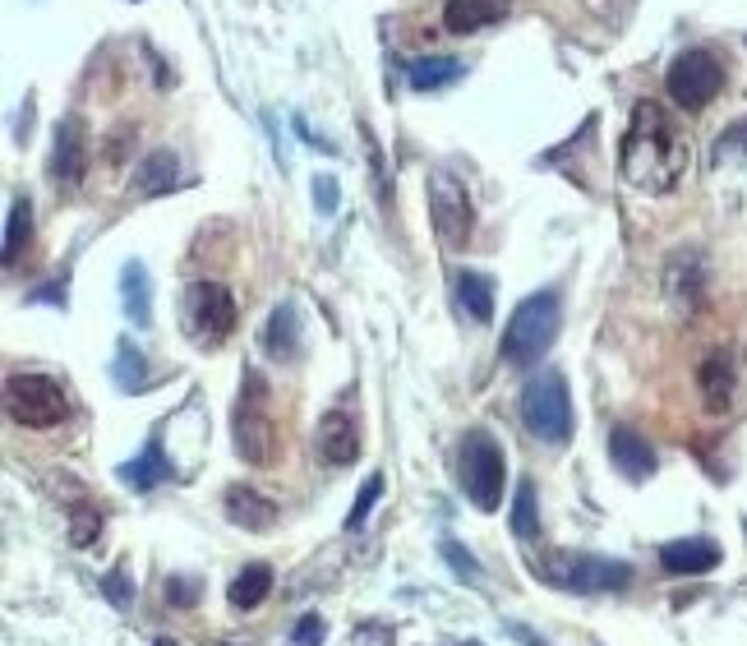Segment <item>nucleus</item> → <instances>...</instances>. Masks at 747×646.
Wrapping results in <instances>:
<instances>
[{"mask_svg":"<svg viewBox=\"0 0 747 646\" xmlns=\"http://www.w3.org/2000/svg\"><path fill=\"white\" fill-rule=\"evenodd\" d=\"M338 204H342L338 181H332V175H314V208H319L323 218H332V212H338Z\"/></svg>","mask_w":747,"mask_h":646,"instance_id":"nucleus-33","label":"nucleus"},{"mask_svg":"<svg viewBox=\"0 0 747 646\" xmlns=\"http://www.w3.org/2000/svg\"><path fill=\"white\" fill-rule=\"evenodd\" d=\"M536 573L549 586H559V592L591 596V592H623L633 582V563L604 559V554H549V559H536Z\"/></svg>","mask_w":747,"mask_h":646,"instance_id":"nucleus-5","label":"nucleus"},{"mask_svg":"<svg viewBox=\"0 0 747 646\" xmlns=\"http://www.w3.org/2000/svg\"><path fill=\"white\" fill-rule=\"evenodd\" d=\"M507 5H513V0H448L443 24H448V33L466 37V33H480L489 24H499V19L507 14Z\"/></svg>","mask_w":747,"mask_h":646,"instance_id":"nucleus-18","label":"nucleus"},{"mask_svg":"<svg viewBox=\"0 0 747 646\" xmlns=\"http://www.w3.org/2000/svg\"><path fill=\"white\" fill-rule=\"evenodd\" d=\"M503 476H507V462H503V448L494 443V435H489V429H470L462 439V489L480 513H494L499 508Z\"/></svg>","mask_w":747,"mask_h":646,"instance_id":"nucleus-6","label":"nucleus"},{"mask_svg":"<svg viewBox=\"0 0 747 646\" xmlns=\"http://www.w3.org/2000/svg\"><path fill=\"white\" fill-rule=\"evenodd\" d=\"M513 637H522L526 646H549V642H540L536 633H530V629H522V623H513Z\"/></svg>","mask_w":747,"mask_h":646,"instance_id":"nucleus-36","label":"nucleus"},{"mask_svg":"<svg viewBox=\"0 0 747 646\" xmlns=\"http://www.w3.org/2000/svg\"><path fill=\"white\" fill-rule=\"evenodd\" d=\"M670 291L678 301H701V259L697 254H674V264H670Z\"/></svg>","mask_w":747,"mask_h":646,"instance_id":"nucleus-25","label":"nucleus"},{"mask_svg":"<svg viewBox=\"0 0 747 646\" xmlns=\"http://www.w3.org/2000/svg\"><path fill=\"white\" fill-rule=\"evenodd\" d=\"M121 305L134 328H152V278L139 259H130L121 268Z\"/></svg>","mask_w":747,"mask_h":646,"instance_id":"nucleus-20","label":"nucleus"},{"mask_svg":"<svg viewBox=\"0 0 747 646\" xmlns=\"http://www.w3.org/2000/svg\"><path fill=\"white\" fill-rule=\"evenodd\" d=\"M5 411L24 429H51L70 416V398L51 375H14L5 383Z\"/></svg>","mask_w":747,"mask_h":646,"instance_id":"nucleus-7","label":"nucleus"},{"mask_svg":"<svg viewBox=\"0 0 747 646\" xmlns=\"http://www.w3.org/2000/svg\"><path fill=\"white\" fill-rule=\"evenodd\" d=\"M466 74V65L457 61V56H420V61L406 65V80L416 93H439L448 84H457Z\"/></svg>","mask_w":747,"mask_h":646,"instance_id":"nucleus-21","label":"nucleus"},{"mask_svg":"<svg viewBox=\"0 0 747 646\" xmlns=\"http://www.w3.org/2000/svg\"><path fill=\"white\" fill-rule=\"evenodd\" d=\"M522 425L540 443H567L573 435V398H567V379L559 369H540L536 379L522 388Z\"/></svg>","mask_w":747,"mask_h":646,"instance_id":"nucleus-4","label":"nucleus"},{"mask_svg":"<svg viewBox=\"0 0 747 646\" xmlns=\"http://www.w3.org/2000/svg\"><path fill=\"white\" fill-rule=\"evenodd\" d=\"M513 536L517 540H536L540 536V508H536V485L522 480L517 499H513Z\"/></svg>","mask_w":747,"mask_h":646,"instance_id":"nucleus-26","label":"nucleus"},{"mask_svg":"<svg viewBox=\"0 0 747 646\" xmlns=\"http://www.w3.org/2000/svg\"><path fill=\"white\" fill-rule=\"evenodd\" d=\"M102 596L115 605V610H125V605L134 600V582H130V573H125V563H115L111 573L102 577Z\"/></svg>","mask_w":747,"mask_h":646,"instance_id":"nucleus-32","label":"nucleus"},{"mask_svg":"<svg viewBox=\"0 0 747 646\" xmlns=\"http://www.w3.org/2000/svg\"><path fill=\"white\" fill-rule=\"evenodd\" d=\"M111 375H115V383H121L125 393H134V388H144V383H148L144 351H134L130 342H121V346H115V365H111Z\"/></svg>","mask_w":747,"mask_h":646,"instance_id":"nucleus-27","label":"nucleus"},{"mask_svg":"<svg viewBox=\"0 0 747 646\" xmlns=\"http://www.w3.org/2000/svg\"><path fill=\"white\" fill-rule=\"evenodd\" d=\"M268 592H272V568L268 563H249V568H241V573L231 577L226 600L235 605V610H259V605L268 600Z\"/></svg>","mask_w":747,"mask_h":646,"instance_id":"nucleus-22","label":"nucleus"},{"mask_svg":"<svg viewBox=\"0 0 747 646\" xmlns=\"http://www.w3.org/2000/svg\"><path fill=\"white\" fill-rule=\"evenodd\" d=\"M199 592H204V586L194 582V577H167V600L181 605V610H189V605L199 600Z\"/></svg>","mask_w":747,"mask_h":646,"instance_id":"nucleus-34","label":"nucleus"},{"mask_svg":"<svg viewBox=\"0 0 747 646\" xmlns=\"http://www.w3.org/2000/svg\"><path fill=\"white\" fill-rule=\"evenodd\" d=\"M222 508H226V522L245 526V532H268V526L278 522V503L264 499L259 489H249V485H231Z\"/></svg>","mask_w":747,"mask_h":646,"instance_id":"nucleus-16","label":"nucleus"},{"mask_svg":"<svg viewBox=\"0 0 747 646\" xmlns=\"http://www.w3.org/2000/svg\"><path fill=\"white\" fill-rule=\"evenodd\" d=\"M462 646H485V642H462Z\"/></svg>","mask_w":747,"mask_h":646,"instance_id":"nucleus-37","label":"nucleus"},{"mask_svg":"<svg viewBox=\"0 0 747 646\" xmlns=\"http://www.w3.org/2000/svg\"><path fill=\"white\" fill-rule=\"evenodd\" d=\"M660 563L670 568L678 577H697V573H711L720 563V545L706 540V536H693V540H670L660 550Z\"/></svg>","mask_w":747,"mask_h":646,"instance_id":"nucleus-17","label":"nucleus"},{"mask_svg":"<svg viewBox=\"0 0 747 646\" xmlns=\"http://www.w3.org/2000/svg\"><path fill=\"white\" fill-rule=\"evenodd\" d=\"M102 536V513H97L93 503H74L70 508V545L74 550H88Z\"/></svg>","mask_w":747,"mask_h":646,"instance_id":"nucleus-29","label":"nucleus"},{"mask_svg":"<svg viewBox=\"0 0 747 646\" xmlns=\"http://www.w3.org/2000/svg\"><path fill=\"white\" fill-rule=\"evenodd\" d=\"M724 88V65L715 61V51H683L678 61L664 74V93L674 97L683 111H701L706 102H715V93Z\"/></svg>","mask_w":747,"mask_h":646,"instance_id":"nucleus-9","label":"nucleus"},{"mask_svg":"<svg viewBox=\"0 0 747 646\" xmlns=\"http://www.w3.org/2000/svg\"><path fill=\"white\" fill-rule=\"evenodd\" d=\"M429 218L448 249H466L470 231H476V204H470L466 185L452 171H429Z\"/></svg>","mask_w":747,"mask_h":646,"instance_id":"nucleus-8","label":"nucleus"},{"mask_svg":"<svg viewBox=\"0 0 747 646\" xmlns=\"http://www.w3.org/2000/svg\"><path fill=\"white\" fill-rule=\"evenodd\" d=\"M115 476H121L125 489H139V495H148V489H157V485H167L175 476V466H171L167 448H162V435H148L144 453L115 466Z\"/></svg>","mask_w":747,"mask_h":646,"instance_id":"nucleus-12","label":"nucleus"},{"mask_svg":"<svg viewBox=\"0 0 747 646\" xmlns=\"http://www.w3.org/2000/svg\"><path fill=\"white\" fill-rule=\"evenodd\" d=\"M379 495H383V476L373 472V476L360 485V495H356V503H351V513H346V522H342L346 532H360V526L369 522V508L379 503Z\"/></svg>","mask_w":747,"mask_h":646,"instance_id":"nucleus-30","label":"nucleus"},{"mask_svg":"<svg viewBox=\"0 0 747 646\" xmlns=\"http://www.w3.org/2000/svg\"><path fill=\"white\" fill-rule=\"evenodd\" d=\"M264 346H268L272 361H296V356H301V309L291 305V301H282V305L268 315Z\"/></svg>","mask_w":747,"mask_h":646,"instance_id":"nucleus-19","label":"nucleus"},{"mask_svg":"<svg viewBox=\"0 0 747 646\" xmlns=\"http://www.w3.org/2000/svg\"><path fill=\"white\" fill-rule=\"evenodd\" d=\"M734 383H738V375H734L730 351H711V356L697 365V388H701V402L711 416H724V411L734 406Z\"/></svg>","mask_w":747,"mask_h":646,"instance_id":"nucleus-13","label":"nucleus"},{"mask_svg":"<svg viewBox=\"0 0 747 646\" xmlns=\"http://www.w3.org/2000/svg\"><path fill=\"white\" fill-rule=\"evenodd\" d=\"M609 458H614V466H619L627 480L656 476V448L646 443L637 429H627V425H614V429H609Z\"/></svg>","mask_w":747,"mask_h":646,"instance_id":"nucleus-14","label":"nucleus"},{"mask_svg":"<svg viewBox=\"0 0 747 646\" xmlns=\"http://www.w3.org/2000/svg\"><path fill=\"white\" fill-rule=\"evenodd\" d=\"M439 554L448 559V568H452V573H457V577H470V582H480V563L476 559H470V550H462V545L457 540H439Z\"/></svg>","mask_w":747,"mask_h":646,"instance_id":"nucleus-31","label":"nucleus"},{"mask_svg":"<svg viewBox=\"0 0 747 646\" xmlns=\"http://www.w3.org/2000/svg\"><path fill=\"white\" fill-rule=\"evenodd\" d=\"M88 175V130L78 115H70V121H61V130H56V148H51V181L74 190L78 181Z\"/></svg>","mask_w":747,"mask_h":646,"instance_id":"nucleus-11","label":"nucleus"},{"mask_svg":"<svg viewBox=\"0 0 747 646\" xmlns=\"http://www.w3.org/2000/svg\"><path fill=\"white\" fill-rule=\"evenodd\" d=\"M185 328L199 346H218L235 332V296L222 282H194L185 296Z\"/></svg>","mask_w":747,"mask_h":646,"instance_id":"nucleus-10","label":"nucleus"},{"mask_svg":"<svg viewBox=\"0 0 747 646\" xmlns=\"http://www.w3.org/2000/svg\"><path fill=\"white\" fill-rule=\"evenodd\" d=\"M328 637V623L319 619V614H305L301 623H296V633H291V642L296 646H319Z\"/></svg>","mask_w":747,"mask_h":646,"instance_id":"nucleus-35","label":"nucleus"},{"mask_svg":"<svg viewBox=\"0 0 747 646\" xmlns=\"http://www.w3.org/2000/svg\"><path fill=\"white\" fill-rule=\"evenodd\" d=\"M559 324H563V301L559 291H536V296L517 301V309L507 315V328H503V342H499V356L507 365H536L549 346L559 338Z\"/></svg>","mask_w":747,"mask_h":646,"instance_id":"nucleus-3","label":"nucleus"},{"mask_svg":"<svg viewBox=\"0 0 747 646\" xmlns=\"http://www.w3.org/2000/svg\"><path fill=\"white\" fill-rule=\"evenodd\" d=\"M457 305L466 309L470 324H489L494 319V282L485 272H462L457 278Z\"/></svg>","mask_w":747,"mask_h":646,"instance_id":"nucleus-23","label":"nucleus"},{"mask_svg":"<svg viewBox=\"0 0 747 646\" xmlns=\"http://www.w3.org/2000/svg\"><path fill=\"white\" fill-rule=\"evenodd\" d=\"M175 185V158L167 148L148 153V158L139 162V171H134V190L139 194H167Z\"/></svg>","mask_w":747,"mask_h":646,"instance_id":"nucleus-24","label":"nucleus"},{"mask_svg":"<svg viewBox=\"0 0 747 646\" xmlns=\"http://www.w3.org/2000/svg\"><path fill=\"white\" fill-rule=\"evenodd\" d=\"M319 453L332 466H346V462L360 458V429L346 411H328V416L319 420Z\"/></svg>","mask_w":747,"mask_h":646,"instance_id":"nucleus-15","label":"nucleus"},{"mask_svg":"<svg viewBox=\"0 0 747 646\" xmlns=\"http://www.w3.org/2000/svg\"><path fill=\"white\" fill-rule=\"evenodd\" d=\"M231 435H235V453L249 466H272L278 462V420H272V393L268 379L259 369H245L241 375V402L231 411Z\"/></svg>","mask_w":747,"mask_h":646,"instance_id":"nucleus-2","label":"nucleus"},{"mask_svg":"<svg viewBox=\"0 0 747 646\" xmlns=\"http://www.w3.org/2000/svg\"><path fill=\"white\" fill-rule=\"evenodd\" d=\"M28 231H33V208H28V199H14L10 204V218H5V264H14L19 259V249H24V241H28Z\"/></svg>","mask_w":747,"mask_h":646,"instance_id":"nucleus-28","label":"nucleus"},{"mask_svg":"<svg viewBox=\"0 0 747 646\" xmlns=\"http://www.w3.org/2000/svg\"><path fill=\"white\" fill-rule=\"evenodd\" d=\"M687 162H693V148H687V134L674 125V115L660 102H637L619 148L623 181L641 194H670L687 175Z\"/></svg>","mask_w":747,"mask_h":646,"instance_id":"nucleus-1","label":"nucleus"}]
</instances>
